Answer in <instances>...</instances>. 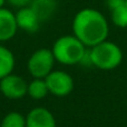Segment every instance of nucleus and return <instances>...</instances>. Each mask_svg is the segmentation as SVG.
<instances>
[{
	"instance_id": "15",
	"label": "nucleus",
	"mask_w": 127,
	"mask_h": 127,
	"mask_svg": "<svg viewBox=\"0 0 127 127\" xmlns=\"http://www.w3.org/2000/svg\"><path fill=\"white\" fill-rule=\"evenodd\" d=\"M32 0H6V2H8L10 6L15 7V8H22V7H27L30 4V2Z\"/></svg>"
},
{
	"instance_id": "7",
	"label": "nucleus",
	"mask_w": 127,
	"mask_h": 127,
	"mask_svg": "<svg viewBox=\"0 0 127 127\" xmlns=\"http://www.w3.org/2000/svg\"><path fill=\"white\" fill-rule=\"evenodd\" d=\"M15 15L18 29H21V30L29 33H33L38 31L41 21L37 16V13L29 6L19 8Z\"/></svg>"
},
{
	"instance_id": "14",
	"label": "nucleus",
	"mask_w": 127,
	"mask_h": 127,
	"mask_svg": "<svg viewBox=\"0 0 127 127\" xmlns=\"http://www.w3.org/2000/svg\"><path fill=\"white\" fill-rule=\"evenodd\" d=\"M112 11V21L116 27L126 28L127 27V4L119 6L113 9Z\"/></svg>"
},
{
	"instance_id": "13",
	"label": "nucleus",
	"mask_w": 127,
	"mask_h": 127,
	"mask_svg": "<svg viewBox=\"0 0 127 127\" xmlns=\"http://www.w3.org/2000/svg\"><path fill=\"white\" fill-rule=\"evenodd\" d=\"M1 127H26V117L18 112H10L2 118Z\"/></svg>"
},
{
	"instance_id": "1",
	"label": "nucleus",
	"mask_w": 127,
	"mask_h": 127,
	"mask_svg": "<svg viewBox=\"0 0 127 127\" xmlns=\"http://www.w3.org/2000/svg\"><path fill=\"white\" fill-rule=\"evenodd\" d=\"M74 35L88 48L107 39L109 27L105 16L93 8H84L72 20Z\"/></svg>"
},
{
	"instance_id": "12",
	"label": "nucleus",
	"mask_w": 127,
	"mask_h": 127,
	"mask_svg": "<svg viewBox=\"0 0 127 127\" xmlns=\"http://www.w3.org/2000/svg\"><path fill=\"white\" fill-rule=\"evenodd\" d=\"M48 94H49V90L45 79L33 78L30 83H28L27 95L30 98L39 100V99H44Z\"/></svg>"
},
{
	"instance_id": "16",
	"label": "nucleus",
	"mask_w": 127,
	"mask_h": 127,
	"mask_svg": "<svg viewBox=\"0 0 127 127\" xmlns=\"http://www.w3.org/2000/svg\"><path fill=\"white\" fill-rule=\"evenodd\" d=\"M106 2H107V7L109 8V10H113L119 6L127 4V0H106Z\"/></svg>"
},
{
	"instance_id": "5",
	"label": "nucleus",
	"mask_w": 127,
	"mask_h": 127,
	"mask_svg": "<svg viewBox=\"0 0 127 127\" xmlns=\"http://www.w3.org/2000/svg\"><path fill=\"white\" fill-rule=\"evenodd\" d=\"M49 94L57 97L68 96L74 89V79L64 70H53L45 78Z\"/></svg>"
},
{
	"instance_id": "17",
	"label": "nucleus",
	"mask_w": 127,
	"mask_h": 127,
	"mask_svg": "<svg viewBox=\"0 0 127 127\" xmlns=\"http://www.w3.org/2000/svg\"><path fill=\"white\" fill-rule=\"evenodd\" d=\"M4 3H6V0H0V8H2Z\"/></svg>"
},
{
	"instance_id": "9",
	"label": "nucleus",
	"mask_w": 127,
	"mask_h": 127,
	"mask_svg": "<svg viewBox=\"0 0 127 127\" xmlns=\"http://www.w3.org/2000/svg\"><path fill=\"white\" fill-rule=\"evenodd\" d=\"M18 30L16 15L7 8H0V41H8Z\"/></svg>"
},
{
	"instance_id": "3",
	"label": "nucleus",
	"mask_w": 127,
	"mask_h": 127,
	"mask_svg": "<svg viewBox=\"0 0 127 127\" xmlns=\"http://www.w3.org/2000/svg\"><path fill=\"white\" fill-rule=\"evenodd\" d=\"M90 63L101 70L117 68L123 60V51L115 42L104 40L100 44L89 48Z\"/></svg>"
},
{
	"instance_id": "8",
	"label": "nucleus",
	"mask_w": 127,
	"mask_h": 127,
	"mask_svg": "<svg viewBox=\"0 0 127 127\" xmlns=\"http://www.w3.org/2000/svg\"><path fill=\"white\" fill-rule=\"evenodd\" d=\"M26 127H57L55 116L45 107H35L27 114Z\"/></svg>"
},
{
	"instance_id": "10",
	"label": "nucleus",
	"mask_w": 127,
	"mask_h": 127,
	"mask_svg": "<svg viewBox=\"0 0 127 127\" xmlns=\"http://www.w3.org/2000/svg\"><path fill=\"white\" fill-rule=\"evenodd\" d=\"M29 7L37 13L40 21H47L57 10V0H32Z\"/></svg>"
},
{
	"instance_id": "2",
	"label": "nucleus",
	"mask_w": 127,
	"mask_h": 127,
	"mask_svg": "<svg viewBox=\"0 0 127 127\" xmlns=\"http://www.w3.org/2000/svg\"><path fill=\"white\" fill-rule=\"evenodd\" d=\"M86 50L87 47L75 35H65L59 37L54 42L51 48L56 62L67 66L80 64Z\"/></svg>"
},
{
	"instance_id": "4",
	"label": "nucleus",
	"mask_w": 127,
	"mask_h": 127,
	"mask_svg": "<svg viewBox=\"0 0 127 127\" xmlns=\"http://www.w3.org/2000/svg\"><path fill=\"white\" fill-rule=\"evenodd\" d=\"M55 57L53 55L51 49L39 48L31 54L27 63L28 72L32 78L45 79L54 70Z\"/></svg>"
},
{
	"instance_id": "6",
	"label": "nucleus",
	"mask_w": 127,
	"mask_h": 127,
	"mask_svg": "<svg viewBox=\"0 0 127 127\" xmlns=\"http://www.w3.org/2000/svg\"><path fill=\"white\" fill-rule=\"evenodd\" d=\"M28 83L22 77L15 74L0 79V92L8 99H20L27 95Z\"/></svg>"
},
{
	"instance_id": "11",
	"label": "nucleus",
	"mask_w": 127,
	"mask_h": 127,
	"mask_svg": "<svg viewBox=\"0 0 127 127\" xmlns=\"http://www.w3.org/2000/svg\"><path fill=\"white\" fill-rule=\"evenodd\" d=\"M16 65L13 53L3 45H0V79L12 74Z\"/></svg>"
}]
</instances>
